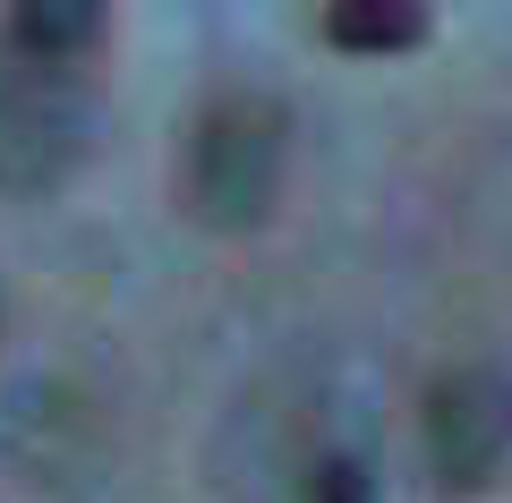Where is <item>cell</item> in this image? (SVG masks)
Listing matches in <instances>:
<instances>
[{
	"label": "cell",
	"mask_w": 512,
	"mask_h": 503,
	"mask_svg": "<svg viewBox=\"0 0 512 503\" xmlns=\"http://www.w3.org/2000/svg\"><path fill=\"white\" fill-rule=\"evenodd\" d=\"M274 180H282V111L265 94L214 103L197 120V137H188V197H197V214L222 222V231H248L274 205Z\"/></svg>",
	"instance_id": "obj_1"
},
{
	"label": "cell",
	"mask_w": 512,
	"mask_h": 503,
	"mask_svg": "<svg viewBox=\"0 0 512 503\" xmlns=\"http://www.w3.org/2000/svg\"><path fill=\"white\" fill-rule=\"evenodd\" d=\"M427 461L444 486H487L512 452V384L495 367H453L427 393Z\"/></svg>",
	"instance_id": "obj_2"
},
{
	"label": "cell",
	"mask_w": 512,
	"mask_h": 503,
	"mask_svg": "<svg viewBox=\"0 0 512 503\" xmlns=\"http://www.w3.org/2000/svg\"><path fill=\"white\" fill-rule=\"evenodd\" d=\"M26 145H43V162L60 171V162L77 154V120L60 103H43V94H0V180H9V188H35L43 180Z\"/></svg>",
	"instance_id": "obj_3"
},
{
	"label": "cell",
	"mask_w": 512,
	"mask_h": 503,
	"mask_svg": "<svg viewBox=\"0 0 512 503\" xmlns=\"http://www.w3.org/2000/svg\"><path fill=\"white\" fill-rule=\"evenodd\" d=\"M103 35V9L94 0H35V9H18L9 18V52H26V60H77L86 43Z\"/></svg>",
	"instance_id": "obj_4"
},
{
	"label": "cell",
	"mask_w": 512,
	"mask_h": 503,
	"mask_svg": "<svg viewBox=\"0 0 512 503\" xmlns=\"http://www.w3.org/2000/svg\"><path fill=\"white\" fill-rule=\"evenodd\" d=\"M419 35H427V9H410V0H342V9H325V43H342V52H402Z\"/></svg>",
	"instance_id": "obj_5"
},
{
	"label": "cell",
	"mask_w": 512,
	"mask_h": 503,
	"mask_svg": "<svg viewBox=\"0 0 512 503\" xmlns=\"http://www.w3.org/2000/svg\"><path fill=\"white\" fill-rule=\"evenodd\" d=\"M308 503H367V478L350 461H325V469H316V486H308Z\"/></svg>",
	"instance_id": "obj_6"
}]
</instances>
